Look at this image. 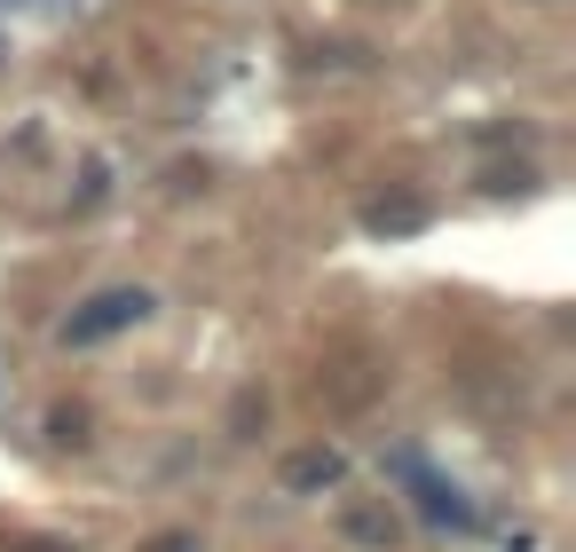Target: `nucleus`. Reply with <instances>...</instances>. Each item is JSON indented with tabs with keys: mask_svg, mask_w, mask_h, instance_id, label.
Segmentation results:
<instances>
[{
	"mask_svg": "<svg viewBox=\"0 0 576 552\" xmlns=\"http://www.w3.org/2000/svg\"><path fill=\"white\" fill-rule=\"evenodd\" d=\"M348 544H371V552H387L395 544V513H371V505H348Z\"/></svg>",
	"mask_w": 576,
	"mask_h": 552,
	"instance_id": "20e7f679",
	"label": "nucleus"
},
{
	"mask_svg": "<svg viewBox=\"0 0 576 552\" xmlns=\"http://www.w3.org/2000/svg\"><path fill=\"white\" fill-rule=\"evenodd\" d=\"M387 474H395V482H410V497H419V513H427V521H443V529H474L466 490H458V482H443L419 450H395V457H387Z\"/></svg>",
	"mask_w": 576,
	"mask_h": 552,
	"instance_id": "f03ea898",
	"label": "nucleus"
},
{
	"mask_svg": "<svg viewBox=\"0 0 576 552\" xmlns=\"http://www.w3.org/2000/svg\"><path fill=\"white\" fill-rule=\"evenodd\" d=\"M269 418V403L261 395H237V411H229V426H237V442H254V426Z\"/></svg>",
	"mask_w": 576,
	"mask_h": 552,
	"instance_id": "423d86ee",
	"label": "nucleus"
},
{
	"mask_svg": "<svg viewBox=\"0 0 576 552\" xmlns=\"http://www.w3.org/2000/svg\"><path fill=\"white\" fill-rule=\"evenodd\" d=\"M135 552H198V536H190V529H158V536H142Z\"/></svg>",
	"mask_w": 576,
	"mask_h": 552,
	"instance_id": "0eeeda50",
	"label": "nucleus"
},
{
	"mask_svg": "<svg viewBox=\"0 0 576 552\" xmlns=\"http://www.w3.org/2000/svg\"><path fill=\"white\" fill-rule=\"evenodd\" d=\"M48 434H56L63 450H88V411H56V418H48Z\"/></svg>",
	"mask_w": 576,
	"mask_h": 552,
	"instance_id": "39448f33",
	"label": "nucleus"
},
{
	"mask_svg": "<svg viewBox=\"0 0 576 552\" xmlns=\"http://www.w3.org/2000/svg\"><path fill=\"white\" fill-rule=\"evenodd\" d=\"M340 482H348V457H340V450H324V442H316V450H292V457H285V490H292V497L340 490Z\"/></svg>",
	"mask_w": 576,
	"mask_h": 552,
	"instance_id": "7ed1b4c3",
	"label": "nucleus"
},
{
	"mask_svg": "<svg viewBox=\"0 0 576 552\" xmlns=\"http://www.w3.org/2000/svg\"><path fill=\"white\" fill-rule=\"evenodd\" d=\"M150 293L142 285H119V293H96L79 316H63V347H96V339H111V332H135V324H150Z\"/></svg>",
	"mask_w": 576,
	"mask_h": 552,
	"instance_id": "f257e3e1",
	"label": "nucleus"
}]
</instances>
